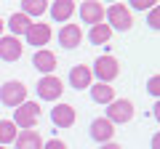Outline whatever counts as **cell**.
Wrapping results in <instances>:
<instances>
[{"label": "cell", "instance_id": "obj_1", "mask_svg": "<svg viewBox=\"0 0 160 149\" xmlns=\"http://www.w3.org/2000/svg\"><path fill=\"white\" fill-rule=\"evenodd\" d=\"M104 19H107V27H109V29H120V32H128V29L133 27L131 11H128L123 3H112L109 8H104Z\"/></svg>", "mask_w": 160, "mask_h": 149}, {"label": "cell", "instance_id": "obj_2", "mask_svg": "<svg viewBox=\"0 0 160 149\" xmlns=\"http://www.w3.org/2000/svg\"><path fill=\"white\" fill-rule=\"evenodd\" d=\"M38 120H40V107H38V101H24L22 107H16L13 109V125L16 128H22V131H32L35 125H38Z\"/></svg>", "mask_w": 160, "mask_h": 149}, {"label": "cell", "instance_id": "obj_3", "mask_svg": "<svg viewBox=\"0 0 160 149\" xmlns=\"http://www.w3.org/2000/svg\"><path fill=\"white\" fill-rule=\"evenodd\" d=\"M91 74L96 77V83H107V85H109V83L120 74L118 59H115V56H99L96 61H93V67H91Z\"/></svg>", "mask_w": 160, "mask_h": 149}, {"label": "cell", "instance_id": "obj_4", "mask_svg": "<svg viewBox=\"0 0 160 149\" xmlns=\"http://www.w3.org/2000/svg\"><path fill=\"white\" fill-rule=\"evenodd\" d=\"M0 101L6 104V107H11V109L22 107V104L27 101V85L19 83V80L3 83V85H0Z\"/></svg>", "mask_w": 160, "mask_h": 149}, {"label": "cell", "instance_id": "obj_5", "mask_svg": "<svg viewBox=\"0 0 160 149\" xmlns=\"http://www.w3.org/2000/svg\"><path fill=\"white\" fill-rule=\"evenodd\" d=\"M107 120L112 125H126L133 120V101L131 99H115L112 104H107Z\"/></svg>", "mask_w": 160, "mask_h": 149}, {"label": "cell", "instance_id": "obj_6", "mask_svg": "<svg viewBox=\"0 0 160 149\" xmlns=\"http://www.w3.org/2000/svg\"><path fill=\"white\" fill-rule=\"evenodd\" d=\"M64 93V83L59 80L56 74H43L38 80V96L43 101H59Z\"/></svg>", "mask_w": 160, "mask_h": 149}, {"label": "cell", "instance_id": "obj_7", "mask_svg": "<svg viewBox=\"0 0 160 149\" xmlns=\"http://www.w3.org/2000/svg\"><path fill=\"white\" fill-rule=\"evenodd\" d=\"M51 35H53V32H51V27H48V24H43V22H32L24 37H27V46H35V48L40 51L43 46H48Z\"/></svg>", "mask_w": 160, "mask_h": 149}, {"label": "cell", "instance_id": "obj_8", "mask_svg": "<svg viewBox=\"0 0 160 149\" xmlns=\"http://www.w3.org/2000/svg\"><path fill=\"white\" fill-rule=\"evenodd\" d=\"M24 53V46L19 37H13V35H3L0 37V59L3 61H19Z\"/></svg>", "mask_w": 160, "mask_h": 149}, {"label": "cell", "instance_id": "obj_9", "mask_svg": "<svg viewBox=\"0 0 160 149\" xmlns=\"http://www.w3.org/2000/svg\"><path fill=\"white\" fill-rule=\"evenodd\" d=\"M75 117H78V112H75L72 104H62V101H59L56 107L51 109V123L56 128H72L75 125Z\"/></svg>", "mask_w": 160, "mask_h": 149}, {"label": "cell", "instance_id": "obj_10", "mask_svg": "<svg viewBox=\"0 0 160 149\" xmlns=\"http://www.w3.org/2000/svg\"><path fill=\"white\" fill-rule=\"evenodd\" d=\"M80 22L83 24H102L104 22V6L96 3V0H86V3H80Z\"/></svg>", "mask_w": 160, "mask_h": 149}, {"label": "cell", "instance_id": "obj_11", "mask_svg": "<svg viewBox=\"0 0 160 149\" xmlns=\"http://www.w3.org/2000/svg\"><path fill=\"white\" fill-rule=\"evenodd\" d=\"M91 138L96 144H109L115 138V125L107 117H96V120L91 123Z\"/></svg>", "mask_w": 160, "mask_h": 149}, {"label": "cell", "instance_id": "obj_12", "mask_svg": "<svg viewBox=\"0 0 160 149\" xmlns=\"http://www.w3.org/2000/svg\"><path fill=\"white\" fill-rule=\"evenodd\" d=\"M69 85L75 91H86V88L93 85V74H91V67L86 64H78V67L69 69Z\"/></svg>", "mask_w": 160, "mask_h": 149}, {"label": "cell", "instance_id": "obj_13", "mask_svg": "<svg viewBox=\"0 0 160 149\" xmlns=\"http://www.w3.org/2000/svg\"><path fill=\"white\" fill-rule=\"evenodd\" d=\"M75 11H78L75 0H56V3H48V13H51L53 22H69Z\"/></svg>", "mask_w": 160, "mask_h": 149}, {"label": "cell", "instance_id": "obj_14", "mask_svg": "<svg viewBox=\"0 0 160 149\" xmlns=\"http://www.w3.org/2000/svg\"><path fill=\"white\" fill-rule=\"evenodd\" d=\"M32 67L38 69V72H43V74H53V69H56V56H53V51H48V48L35 51Z\"/></svg>", "mask_w": 160, "mask_h": 149}, {"label": "cell", "instance_id": "obj_15", "mask_svg": "<svg viewBox=\"0 0 160 149\" xmlns=\"http://www.w3.org/2000/svg\"><path fill=\"white\" fill-rule=\"evenodd\" d=\"M80 43H83V29H80L78 24H64V27L59 29V46L78 48Z\"/></svg>", "mask_w": 160, "mask_h": 149}, {"label": "cell", "instance_id": "obj_16", "mask_svg": "<svg viewBox=\"0 0 160 149\" xmlns=\"http://www.w3.org/2000/svg\"><path fill=\"white\" fill-rule=\"evenodd\" d=\"M88 91H91V99L96 104H112L115 101V88L107 85V83H93Z\"/></svg>", "mask_w": 160, "mask_h": 149}, {"label": "cell", "instance_id": "obj_17", "mask_svg": "<svg viewBox=\"0 0 160 149\" xmlns=\"http://www.w3.org/2000/svg\"><path fill=\"white\" fill-rule=\"evenodd\" d=\"M16 149H43V138L38 131H22L16 136Z\"/></svg>", "mask_w": 160, "mask_h": 149}, {"label": "cell", "instance_id": "obj_18", "mask_svg": "<svg viewBox=\"0 0 160 149\" xmlns=\"http://www.w3.org/2000/svg\"><path fill=\"white\" fill-rule=\"evenodd\" d=\"M29 24H32V22H29V19L24 16L22 11H19V13H11V19H8V24H6V27L11 29V35H13V37H22V35H27Z\"/></svg>", "mask_w": 160, "mask_h": 149}, {"label": "cell", "instance_id": "obj_19", "mask_svg": "<svg viewBox=\"0 0 160 149\" xmlns=\"http://www.w3.org/2000/svg\"><path fill=\"white\" fill-rule=\"evenodd\" d=\"M22 13L29 19V22H32L35 16L40 19L43 13H48V3H46V0H24V3H22Z\"/></svg>", "mask_w": 160, "mask_h": 149}, {"label": "cell", "instance_id": "obj_20", "mask_svg": "<svg viewBox=\"0 0 160 149\" xmlns=\"http://www.w3.org/2000/svg\"><path fill=\"white\" fill-rule=\"evenodd\" d=\"M109 37H112V29L107 27V24H93L91 27V32H88V40L93 43V46H104V43L109 40Z\"/></svg>", "mask_w": 160, "mask_h": 149}, {"label": "cell", "instance_id": "obj_21", "mask_svg": "<svg viewBox=\"0 0 160 149\" xmlns=\"http://www.w3.org/2000/svg\"><path fill=\"white\" fill-rule=\"evenodd\" d=\"M16 125H13L11 120H0V147H6V144L16 141Z\"/></svg>", "mask_w": 160, "mask_h": 149}, {"label": "cell", "instance_id": "obj_22", "mask_svg": "<svg viewBox=\"0 0 160 149\" xmlns=\"http://www.w3.org/2000/svg\"><path fill=\"white\" fill-rule=\"evenodd\" d=\"M158 6V0H131V8L133 11H149V8Z\"/></svg>", "mask_w": 160, "mask_h": 149}, {"label": "cell", "instance_id": "obj_23", "mask_svg": "<svg viewBox=\"0 0 160 149\" xmlns=\"http://www.w3.org/2000/svg\"><path fill=\"white\" fill-rule=\"evenodd\" d=\"M147 24H149V29H158V27H160V13H158V6H155V8H149Z\"/></svg>", "mask_w": 160, "mask_h": 149}, {"label": "cell", "instance_id": "obj_24", "mask_svg": "<svg viewBox=\"0 0 160 149\" xmlns=\"http://www.w3.org/2000/svg\"><path fill=\"white\" fill-rule=\"evenodd\" d=\"M147 91L152 93V96H158V93H160V80H158V74H152V77L147 80Z\"/></svg>", "mask_w": 160, "mask_h": 149}, {"label": "cell", "instance_id": "obj_25", "mask_svg": "<svg viewBox=\"0 0 160 149\" xmlns=\"http://www.w3.org/2000/svg\"><path fill=\"white\" fill-rule=\"evenodd\" d=\"M43 149H67V144L62 138H48V141H43Z\"/></svg>", "mask_w": 160, "mask_h": 149}, {"label": "cell", "instance_id": "obj_26", "mask_svg": "<svg viewBox=\"0 0 160 149\" xmlns=\"http://www.w3.org/2000/svg\"><path fill=\"white\" fill-rule=\"evenodd\" d=\"M102 149H123V147H118V144H112V141H109V144H102Z\"/></svg>", "mask_w": 160, "mask_h": 149}, {"label": "cell", "instance_id": "obj_27", "mask_svg": "<svg viewBox=\"0 0 160 149\" xmlns=\"http://www.w3.org/2000/svg\"><path fill=\"white\" fill-rule=\"evenodd\" d=\"M152 149H160V141H158V136L152 138Z\"/></svg>", "mask_w": 160, "mask_h": 149}, {"label": "cell", "instance_id": "obj_28", "mask_svg": "<svg viewBox=\"0 0 160 149\" xmlns=\"http://www.w3.org/2000/svg\"><path fill=\"white\" fill-rule=\"evenodd\" d=\"M3 29H6V24H3V19H0V37H3Z\"/></svg>", "mask_w": 160, "mask_h": 149}, {"label": "cell", "instance_id": "obj_29", "mask_svg": "<svg viewBox=\"0 0 160 149\" xmlns=\"http://www.w3.org/2000/svg\"><path fill=\"white\" fill-rule=\"evenodd\" d=\"M0 149H6V147H0Z\"/></svg>", "mask_w": 160, "mask_h": 149}]
</instances>
